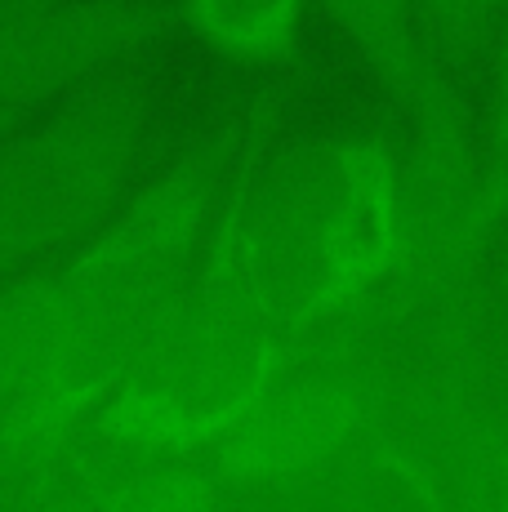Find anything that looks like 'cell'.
I'll return each instance as SVG.
<instances>
[{
	"mask_svg": "<svg viewBox=\"0 0 508 512\" xmlns=\"http://www.w3.org/2000/svg\"><path fill=\"white\" fill-rule=\"evenodd\" d=\"M410 250L406 152L375 130L272 139L223 187L192 299L304 339L397 281Z\"/></svg>",
	"mask_w": 508,
	"mask_h": 512,
	"instance_id": "obj_1",
	"label": "cell"
},
{
	"mask_svg": "<svg viewBox=\"0 0 508 512\" xmlns=\"http://www.w3.org/2000/svg\"><path fill=\"white\" fill-rule=\"evenodd\" d=\"M152 90L134 72L45 107L0 143V285L85 241L139 183Z\"/></svg>",
	"mask_w": 508,
	"mask_h": 512,
	"instance_id": "obj_2",
	"label": "cell"
},
{
	"mask_svg": "<svg viewBox=\"0 0 508 512\" xmlns=\"http://www.w3.org/2000/svg\"><path fill=\"white\" fill-rule=\"evenodd\" d=\"M299 339L201 308L192 285L130 352L90 428L161 455H210L259 406Z\"/></svg>",
	"mask_w": 508,
	"mask_h": 512,
	"instance_id": "obj_3",
	"label": "cell"
},
{
	"mask_svg": "<svg viewBox=\"0 0 508 512\" xmlns=\"http://www.w3.org/2000/svg\"><path fill=\"white\" fill-rule=\"evenodd\" d=\"M121 370L125 348L54 259L0 285V419L41 432L90 428Z\"/></svg>",
	"mask_w": 508,
	"mask_h": 512,
	"instance_id": "obj_4",
	"label": "cell"
},
{
	"mask_svg": "<svg viewBox=\"0 0 508 512\" xmlns=\"http://www.w3.org/2000/svg\"><path fill=\"white\" fill-rule=\"evenodd\" d=\"M179 27L174 0H50L0 23V112L23 116L130 72Z\"/></svg>",
	"mask_w": 508,
	"mask_h": 512,
	"instance_id": "obj_5",
	"label": "cell"
},
{
	"mask_svg": "<svg viewBox=\"0 0 508 512\" xmlns=\"http://www.w3.org/2000/svg\"><path fill=\"white\" fill-rule=\"evenodd\" d=\"M312 5L326 9V18L357 49L370 76L406 112V156L437 161V156L482 152L477 121L464 94L455 90V72L415 23L406 0H312Z\"/></svg>",
	"mask_w": 508,
	"mask_h": 512,
	"instance_id": "obj_6",
	"label": "cell"
},
{
	"mask_svg": "<svg viewBox=\"0 0 508 512\" xmlns=\"http://www.w3.org/2000/svg\"><path fill=\"white\" fill-rule=\"evenodd\" d=\"M312 0H174L179 27L232 67H277L295 54Z\"/></svg>",
	"mask_w": 508,
	"mask_h": 512,
	"instance_id": "obj_7",
	"label": "cell"
},
{
	"mask_svg": "<svg viewBox=\"0 0 508 512\" xmlns=\"http://www.w3.org/2000/svg\"><path fill=\"white\" fill-rule=\"evenodd\" d=\"M406 5L433 49L446 58V67L459 72L486 58L504 0H406Z\"/></svg>",
	"mask_w": 508,
	"mask_h": 512,
	"instance_id": "obj_8",
	"label": "cell"
},
{
	"mask_svg": "<svg viewBox=\"0 0 508 512\" xmlns=\"http://www.w3.org/2000/svg\"><path fill=\"white\" fill-rule=\"evenodd\" d=\"M486 107L477 121V143H482V170L495 205L508 214V0L495 23L491 49H486Z\"/></svg>",
	"mask_w": 508,
	"mask_h": 512,
	"instance_id": "obj_9",
	"label": "cell"
},
{
	"mask_svg": "<svg viewBox=\"0 0 508 512\" xmlns=\"http://www.w3.org/2000/svg\"><path fill=\"white\" fill-rule=\"evenodd\" d=\"M491 285H495V299H500L504 317H508V214L495 232V250H491Z\"/></svg>",
	"mask_w": 508,
	"mask_h": 512,
	"instance_id": "obj_10",
	"label": "cell"
},
{
	"mask_svg": "<svg viewBox=\"0 0 508 512\" xmlns=\"http://www.w3.org/2000/svg\"><path fill=\"white\" fill-rule=\"evenodd\" d=\"M14 125H18V116H9V112H0V143L14 134Z\"/></svg>",
	"mask_w": 508,
	"mask_h": 512,
	"instance_id": "obj_11",
	"label": "cell"
}]
</instances>
